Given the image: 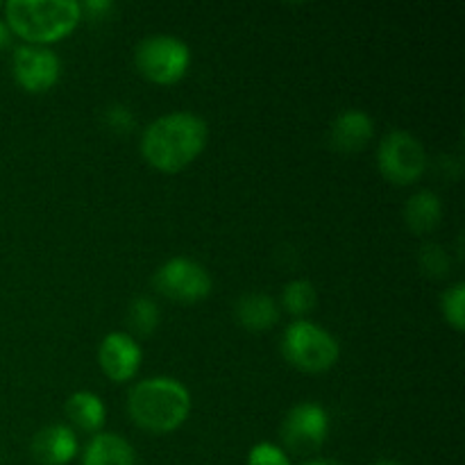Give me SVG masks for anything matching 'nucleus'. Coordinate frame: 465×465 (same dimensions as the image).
I'll return each mask as SVG.
<instances>
[{
  "label": "nucleus",
  "mask_w": 465,
  "mask_h": 465,
  "mask_svg": "<svg viewBox=\"0 0 465 465\" xmlns=\"http://www.w3.org/2000/svg\"><path fill=\"white\" fill-rule=\"evenodd\" d=\"M207 123L191 112H173L150 123L141 139L145 162L162 173H180L203 154Z\"/></svg>",
  "instance_id": "obj_1"
},
{
  "label": "nucleus",
  "mask_w": 465,
  "mask_h": 465,
  "mask_svg": "<svg viewBox=\"0 0 465 465\" xmlns=\"http://www.w3.org/2000/svg\"><path fill=\"white\" fill-rule=\"evenodd\" d=\"M127 409L141 430L171 434L180 430L191 413V393L173 377H153L132 386Z\"/></svg>",
  "instance_id": "obj_2"
},
{
  "label": "nucleus",
  "mask_w": 465,
  "mask_h": 465,
  "mask_svg": "<svg viewBox=\"0 0 465 465\" xmlns=\"http://www.w3.org/2000/svg\"><path fill=\"white\" fill-rule=\"evenodd\" d=\"M3 9L9 32L30 45L62 41L82 18V7L75 0H9Z\"/></svg>",
  "instance_id": "obj_3"
},
{
  "label": "nucleus",
  "mask_w": 465,
  "mask_h": 465,
  "mask_svg": "<svg viewBox=\"0 0 465 465\" xmlns=\"http://www.w3.org/2000/svg\"><path fill=\"white\" fill-rule=\"evenodd\" d=\"M282 354L302 372H325L339 361V341L312 321H295L282 336Z\"/></svg>",
  "instance_id": "obj_4"
},
{
  "label": "nucleus",
  "mask_w": 465,
  "mask_h": 465,
  "mask_svg": "<svg viewBox=\"0 0 465 465\" xmlns=\"http://www.w3.org/2000/svg\"><path fill=\"white\" fill-rule=\"evenodd\" d=\"M134 64L141 75L154 84H175L191 66V50L173 35H150L136 45Z\"/></svg>",
  "instance_id": "obj_5"
},
{
  "label": "nucleus",
  "mask_w": 465,
  "mask_h": 465,
  "mask_svg": "<svg viewBox=\"0 0 465 465\" xmlns=\"http://www.w3.org/2000/svg\"><path fill=\"white\" fill-rule=\"evenodd\" d=\"M377 166L391 184L409 186L425 175L427 150L411 132L393 130L381 139L377 150Z\"/></svg>",
  "instance_id": "obj_6"
},
{
  "label": "nucleus",
  "mask_w": 465,
  "mask_h": 465,
  "mask_svg": "<svg viewBox=\"0 0 465 465\" xmlns=\"http://www.w3.org/2000/svg\"><path fill=\"white\" fill-rule=\"evenodd\" d=\"M153 284L163 298L173 302L193 304L209 298L212 293V275L207 268L189 257L168 259L153 277Z\"/></svg>",
  "instance_id": "obj_7"
},
{
  "label": "nucleus",
  "mask_w": 465,
  "mask_h": 465,
  "mask_svg": "<svg viewBox=\"0 0 465 465\" xmlns=\"http://www.w3.org/2000/svg\"><path fill=\"white\" fill-rule=\"evenodd\" d=\"M330 436V413L316 402H300L282 422V440L291 452H316Z\"/></svg>",
  "instance_id": "obj_8"
},
{
  "label": "nucleus",
  "mask_w": 465,
  "mask_h": 465,
  "mask_svg": "<svg viewBox=\"0 0 465 465\" xmlns=\"http://www.w3.org/2000/svg\"><path fill=\"white\" fill-rule=\"evenodd\" d=\"M14 77L30 94H45L53 89L62 75V62L57 54L44 45H21L14 53Z\"/></svg>",
  "instance_id": "obj_9"
},
{
  "label": "nucleus",
  "mask_w": 465,
  "mask_h": 465,
  "mask_svg": "<svg viewBox=\"0 0 465 465\" xmlns=\"http://www.w3.org/2000/svg\"><path fill=\"white\" fill-rule=\"evenodd\" d=\"M141 359H143V352H141L139 343H136L134 336L125 334V331H112L100 343V368L109 380L118 381V384L130 381L139 372Z\"/></svg>",
  "instance_id": "obj_10"
},
{
  "label": "nucleus",
  "mask_w": 465,
  "mask_h": 465,
  "mask_svg": "<svg viewBox=\"0 0 465 465\" xmlns=\"http://www.w3.org/2000/svg\"><path fill=\"white\" fill-rule=\"evenodd\" d=\"M80 443L71 427L48 425L32 439L30 452L39 465H66L75 459Z\"/></svg>",
  "instance_id": "obj_11"
},
{
  "label": "nucleus",
  "mask_w": 465,
  "mask_h": 465,
  "mask_svg": "<svg viewBox=\"0 0 465 465\" xmlns=\"http://www.w3.org/2000/svg\"><path fill=\"white\" fill-rule=\"evenodd\" d=\"M372 134H375L372 118L359 109H348V112L339 114L330 125V145L336 153L343 154L361 153L371 143Z\"/></svg>",
  "instance_id": "obj_12"
},
{
  "label": "nucleus",
  "mask_w": 465,
  "mask_h": 465,
  "mask_svg": "<svg viewBox=\"0 0 465 465\" xmlns=\"http://www.w3.org/2000/svg\"><path fill=\"white\" fill-rule=\"evenodd\" d=\"M82 465H136V454L125 439L104 431L89 440Z\"/></svg>",
  "instance_id": "obj_13"
},
{
  "label": "nucleus",
  "mask_w": 465,
  "mask_h": 465,
  "mask_svg": "<svg viewBox=\"0 0 465 465\" xmlns=\"http://www.w3.org/2000/svg\"><path fill=\"white\" fill-rule=\"evenodd\" d=\"M236 321L248 331H266L280 321V307L271 295L245 293L236 302Z\"/></svg>",
  "instance_id": "obj_14"
},
{
  "label": "nucleus",
  "mask_w": 465,
  "mask_h": 465,
  "mask_svg": "<svg viewBox=\"0 0 465 465\" xmlns=\"http://www.w3.org/2000/svg\"><path fill=\"white\" fill-rule=\"evenodd\" d=\"M440 218H443V203L434 191H418L404 204V221H407L409 230L416 232V234L434 232Z\"/></svg>",
  "instance_id": "obj_15"
},
{
  "label": "nucleus",
  "mask_w": 465,
  "mask_h": 465,
  "mask_svg": "<svg viewBox=\"0 0 465 465\" xmlns=\"http://www.w3.org/2000/svg\"><path fill=\"white\" fill-rule=\"evenodd\" d=\"M66 416L82 431H98L107 420V407L91 391H77L68 398Z\"/></svg>",
  "instance_id": "obj_16"
},
{
  "label": "nucleus",
  "mask_w": 465,
  "mask_h": 465,
  "mask_svg": "<svg viewBox=\"0 0 465 465\" xmlns=\"http://www.w3.org/2000/svg\"><path fill=\"white\" fill-rule=\"evenodd\" d=\"M282 304L289 313L293 316H307L316 309L318 304V293L316 286L309 280H293L284 286L282 291Z\"/></svg>",
  "instance_id": "obj_17"
},
{
  "label": "nucleus",
  "mask_w": 465,
  "mask_h": 465,
  "mask_svg": "<svg viewBox=\"0 0 465 465\" xmlns=\"http://www.w3.org/2000/svg\"><path fill=\"white\" fill-rule=\"evenodd\" d=\"M159 307L150 298H136L130 304V313H127V322L132 330L141 336H150L159 327Z\"/></svg>",
  "instance_id": "obj_18"
},
{
  "label": "nucleus",
  "mask_w": 465,
  "mask_h": 465,
  "mask_svg": "<svg viewBox=\"0 0 465 465\" xmlns=\"http://www.w3.org/2000/svg\"><path fill=\"white\" fill-rule=\"evenodd\" d=\"M440 309H443L445 321L450 322V327H454L457 331H463L465 327V284L450 286L448 291L440 298Z\"/></svg>",
  "instance_id": "obj_19"
},
{
  "label": "nucleus",
  "mask_w": 465,
  "mask_h": 465,
  "mask_svg": "<svg viewBox=\"0 0 465 465\" xmlns=\"http://www.w3.org/2000/svg\"><path fill=\"white\" fill-rule=\"evenodd\" d=\"M248 465H291L284 450L272 443H257L248 454Z\"/></svg>",
  "instance_id": "obj_20"
},
{
  "label": "nucleus",
  "mask_w": 465,
  "mask_h": 465,
  "mask_svg": "<svg viewBox=\"0 0 465 465\" xmlns=\"http://www.w3.org/2000/svg\"><path fill=\"white\" fill-rule=\"evenodd\" d=\"M420 262H422V268L427 271V275H434V277L445 275L450 268L448 257H445V252L439 248V245H427L420 254Z\"/></svg>",
  "instance_id": "obj_21"
},
{
  "label": "nucleus",
  "mask_w": 465,
  "mask_h": 465,
  "mask_svg": "<svg viewBox=\"0 0 465 465\" xmlns=\"http://www.w3.org/2000/svg\"><path fill=\"white\" fill-rule=\"evenodd\" d=\"M107 123L114 127V130H130L134 118H132V112L127 107H112L107 112Z\"/></svg>",
  "instance_id": "obj_22"
},
{
  "label": "nucleus",
  "mask_w": 465,
  "mask_h": 465,
  "mask_svg": "<svg viewBox=\"0 0 465 465\" xmlns=\"http://www.w3.org/2000/svg\"><path fill=\"white\" fill-rule=\"evenodd\" d=\"M82 12H89L91 16H95V14H107L109 9L114 7L109 0H86L84 5H80Z\"/></svg>",
  "instance_id": "obj_23"
},
{
  "label": "nucleus",
  "mask_w": 465,
  "mask_h": 465,
  "mask_svg": "<svg viewBox=\"0 0 465 465\" xmlns=\"http://www.w3.org/2000/svg\"><path fill=\"white\" fill-rule=\"evenodd\" d=\"M12 41V32H9L7 23H0V48H7Z\"/></svg>",
  "instance_id": "obj_24"
},
{
  "label": "nucleus",
  "mask_w": 465,
  "mask_h": 465,
  "mask_svg": "<svg viewBox=\"0 0 465 465\" xmlns=\"http://www.w3.org/2000/svg\"><path fill=\"white\" fill-rule=\"evenodd\" d=\"M302 465H341V463L330 461V459H313V461H307V463H302Z\"/></svg>",
  "instance_id": "obj_25"
},
{
  "label": "nucleus",
  "mask_w": 465,
  "mask_h": 465,
  "mask_svg": "<svg viewBox=\"0 0 465 465\" xmlns=\"http://www.w3.org/2000/svg\"><path fill=\"white\" fill-rule=\"evenodd\" d=\"M375 465H402V463H398V461H391V459H384V461H377Z\"/></svg>",
  "instance_id": "obj_26"
},
{
  "label": "nucleus",
  "mask_w": 465,
  "mask_h": 465,
  "mask_svg": "<svg viewBox=\"0 0 465 465\" xmlns=\"http://www.w3.org/2000/svg\"><path fill=\"white\" fill-rule=\"evenodd\" d=\"M0 9H3V3H0Z\"/></svg>",
  "instance_id": "obj_27"
}]
</instances>
